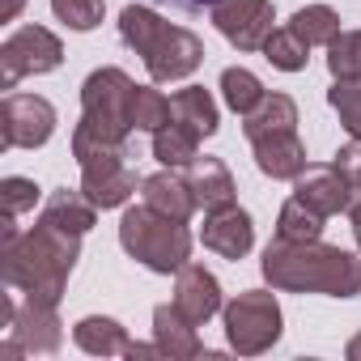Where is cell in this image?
Masks as SVG:
<instances>
[{
  "label": "cell",
  "instance_id": "cell-7",
  "mask_svg": "<svg viewBox=\"0 0 361 361\" xmlns=\"http://www.w3.org/2000/svg\"><path fill=\"white\" fill-rule=\"evenodd\" d=\"M221 323H226L230 348L243 353V357L268 353V348L281 340V327H285L281 302H276V293H268V289H243L238 298H230V302L221 306Z\"/></svg>",
  "mask_w": 361,
  "mask_h": 361
},
{
  "label": "cell",
  "instance_id": "cell-11",
  "mask_svg": "<svg viewBox=\"0 0 361 361\" xmlns=\"http://www.w3.org/2000/svg\"><path fill=\"white\" fill-rule=\"evenodd\" d=\"M209 13H213V26L221 30V39L234 43L238 51H259L264 39L276 30L272 0H217Z\"/></svg>",
  "mask_w": 361,
  "mask_h": 361
},
{
  "label": "cell",
  "instance_id": "cell-20",
  "mask_svg": "<svg viewBox=\"0 0 361 361\" xmlns=\"http://www.w3.org/2000/svg\"><path fill=\"white\" fill-rule=\"evenodd\" d=\"M73 340L77 348L94 353V357H115V353H128V331L119 319H106V314H85L77 327H73Z\"/></svg>",
  "mask_w": 361,
  "mask_h": 361
},
{
  "label": "cell",
  "instance_id": "cell-28",
  "mask_svg": "<svg viewBox=\"0 0 361 361\" xmlns=\"http://www.w3.org/2000/svg\"><path fill=\"white\" fill-rule=\"evenodd\" d=\"M132 123H136V132H157V128H166L170 123V98L161 94V90H153V85H136V98H132Z\"/></svg>",
  "mask_w": 361,
  "mask_h": 361
},
{
  "label": "cell",
  "instance_id": "cell-19",
  "mask_svg": "<svg viewBox=\"0 0 361 361\" xmlns=\"http://www.w3.org/2000/svg\"><path fill=\"white\" fill-rule=\"evenodd\" d=\"M170 123L196 132L200 140H204V136H213V132H217V123H221L213 94H209L204 85H188V90L170 94Z\"/></svg>",
  "mask_w": 361,
  "mask_h": 361
},
{
  "label": "cell",
  "instance_id": "cell-21",
  "mask_svg": "<svg viewBox=\"0 0 361 361\" xmlns=\"http://www.w3.org/2000/svg\"><path fill=\"white\" fill-rule=\"evenodd\" d=\"M43 217H47V221H56V226H64V230L90 234V230H94V221H98V204H94L81 188H77V192L60 188V192H51V196H47Z\"/></svg>",
  "mask_w": 361,
  "mask_h": 361
},
{
  "label": "cell",
  "instance_id": "cell-2",
  "mask_svg": "<svg viewBox=\"0 0 361 361\" xmlns=\"http://www.w3.org/2000/svg\"><path fill=\"white\" fill-rule=\"evenodd\" d=\"M259 272L281 293H327V298L361 293V259L323 238H310V243L272 238L264 247Z\"/></svg>",
  "mask_w": 361,
  "mask_h": 361
},
{
  "label": "cell",
  "instance_id": "cell-23",
  "mask_svg": "<svg viewBox=\"0 0 361 361\" xmlns=\"http://www.w3.org/2000/svg\"><path fill=\"white\" fill-rule=\"evenodd\" d=\"M289 30L306 43V47H331L340 39V13L327 5H306L289 18Z\"/></svg>",
  "mask_w": 361,
  "mask_h": 361
},
{
  "label": "cell",
  "instance_id": "cell-37",
  "mask_svg": "<svg viewBox=\"0 0 361 361\" xmlns=\"http://www.w3.org/2000/svg\"><path fill=\"white\" fill-rule=\"evenodd\" d=\"M344 353H348V361H361V331H357V336L344 344Z\"/></svg>",
  "mask_w": 361,
  "mask_h": 361
},
{
  "label": "cell",
  "instance_id": "cell-32",
  "mask_svg": "<svg viewBox=\"0 0 361 361\" xmlns=\"http://www.w3.org/2000/svg\"><path fill=\"white\" fill-rule=\"evenodd\" d=\"M51 13L68 26V30H94L102 26V13H106V0H51Z\"/></svg>",
  "mask_w": 361,
  "mask_h": 361
},
{
  "label": "cell",
  "instance_id": "cell-22",
  "mask_svg": "<svg viewBox=\"0 0 361 361\" xmlns=\"http://www.w3.org/2000/svg\"><path fill=\"white\" fill-rule=\"evenodd\" d=\"M285 128H298V102L289 94H264V102L251 115H243L247 140H255L264 132H285Z\"/></svg>",
  "mask_w": 361,
  "mask_h": 361
},
{
  "label": "cell",
  "instance_id": "cell-15",
  "mask_svg": "<svg viewBox=\"0 0 361 361\" xmlns=\"http://www.w3.org/2000/svg\"><path fill=\"white\" fill-rule=\"evenodd\" d=\"M251 149H255V166H259V174H268V178H293L310 166L306 161V145H302V136H298V128H285V132H264V136H255L251 140Z\"/></svg>",
  "mask_w": 361,
  "mask_h": 361
},
{
  "label": "cell",
  "instance_id": "cell-35",
  "mask_svg": "<svg viewBox=\"0 0 361 361\" xmlns=\"http://www.w3.org/2000/svg\"><path fill=\"white\" fill-rule=\"evenodd\" d=\"M348 221H353V238H357V247H361V200L348 204Z\"/></svg>",
  "mask_w": 361,
  "mask_h": 361
},
{
  "label": "cell",
  "instance_id": "cell-26",
  "mask_svg": "<svg viewBox=\"0 0 361 361\" xmlns=\"http://www.w3.org/2000/svg\"><path fill=\"white\" fill-rule=\"evenodd\" d=\"M264 60L272 64V68H281V73H302L306 68V60H310V47L289 30V26H281V30H272L268 39H264Z\"/></svg>",
  "mask_w": 361,
  "mask_h": 361
},
{
  "label": "cell",
  "instance_id": "cell-33",
  "mask_svg": "<svg viewBox=\"0 0 361 361\" xmlns=\"http://www.w3.org/2000/svg\"><path fill=\"white\" fill-rule=\"evenodd\" d=\"M336 166L348 174V183H353V192H361V140H348L340 153H336Z\"/></svg>",
  "mask_w": 361,
  "mask_h": 361
},
{
  "label": "cell",
  "instance_id": "cell-8",
  "mask_svg": "<svg viewBox=\"0 0 361 361\" xmlns=\"http://www.w3.org/2000/svg\"><path fill=\"white\" fill-rule=\"evenodd\" d=\"M64 64V43L47 26H22L0 43V85L13 90L22 77H43Z\"/></svg>",
  "mask_w": 361,
  "mask_h": 361
},
{
  "label": "cell",
  "instance_id": "cell-18",
  "mask_svg": "<svg viewBox=\"0 0 361 361\" xmlns=\"http://www.w3.org/2000/svg\"><path fill=\"white\" fill-rule=\"evenodd\" d=\"M188 183H192V196L196 204L209 213V209H221V204H234V174L221 157H196L188 166Z\"/></svg>",
  "mask_w": 361,
  "mask_h": 361
},
{
  "label": "cell",
  "instance_id": "cell-9",
  "mask_svg": "<svg viewBox=\"0 0 361 361\" xmlns=\"http://www.w3.org/2000/svg\"><path fill=\"white\" fill-rule=\"evenodd\" d=\"M5 327H9V340H5V357H18V353H56L60 340H64V323L56 314L51 302H35L26 298L22 306L13 298H5Z\"/></svg>",
  "mask_w": 361,
  "mask_h": 361
},
{
  "label": "cell",
  "instance_id": "cell-5",
  "mask_svg": "<svg viewBox=\"0 0 361 361\" xmlns=\"http://www.w3.org/2000/svg\"><path fill=\"white\" fill-rule=\"evenodd\" d=\"M73 157L81 166V192L98 209H123L136 192V170L128 166V145H111L90 128H73Z\"/></svg>",
  "mask_w": 361,
  "mask_h": 361
},
{
  "label": "cell",
  "instance_id": "cell-36",
  "mask_svg": "<svg viewBox=\"0 0 361 361\" xmlns=\"http://www.w3.org/2000/svg\"><path fill=\"white\" fill-rule=\"evenodd\" d=\"M22 5H26V0H5V5H0V22H13L22 13Z\"/></svg>",
  "mask_w": 361,
  "mask_h": 361
},
{
  "label": "cell",
  "instance_id": "cell-4",
  "mask_svg": "<svg viewBox=\"0 0 361 361\" xmlns=\"http://www.w3.org/2000/svg\"><path fill=\"white\" fill-rule=\"evenodd\" d=\"M119 247L149 272L170 276L192 259V230L178 217L136 204V209H123V217H119Z\"/></svg>",
  "mask_w": 361,
  "mask_h": 361
},
{
  "label": "cell",
  "instance_id": "cell-13",
  "mask_svg": "<svg viewBox=\"0 0 361 361\" xmlns=\"http://www.w3.org/2000/svg\"><path fill=\"white\" fill-rule=\"evenodd\" d=\"M174 306H178V314L183 319H192L196 327H204L226 302H221V285H217V276L204 268V264H183L174 272Z\"/></svg>",
  "mask_w": 361,
  "mask_h": 361
},
{
  "label": "cell",
  "instance_id": "cell-25",
  "mask_svg": "<svg viewBox=\"0 0 361 361\" xmlns=\"http://www.w3.org/2000/svg\"><path fill=\"white\" fill-rule=\"evenodd\" d=\"M264 81L251 73V68H226L221 73V98H226V106L243 119V115H251L259 102H264Z\"/></svg>",
  "mask_w": 361,
  "mask_h": 361
},
{
  "label": "cell",
  "instance_id": "cell-10",
  "mask_svg": "<svg viewBox=\"0 0 361 361\" xmlns=\"http://www.w3.org/2000/svg\"><path fill=\"white\" fill-rule=\"evenodd\" d=\"M56 132V106L39 94H5L0 102V145L5 149H39Z\"/></svg>",
  "mask_w": 361,
  "mask_h": 361
},
{
  "label": "cell",
  "instance_id": "cell-12",
  "mask_svg": "<svg viewBox=\"0 0 361 361\" xmlns=\"http://www.w3.org/2000/svg\"><path fill=\"white\" fill-rule=\"evenodd\" d=\"M293 196L314 209L319 217H336V213H348L353 204V183L348 174L336 166V161H319V166H306L298 178H293Z\"/></svg>",
  "mask_w": 361,
  "mask_h": 361
},
{
  "label": "cell",
  "instance_id": "cell-14",
  "mask_svg": "<svg viewBox=\"0 0 361 361\" xmlns=\"http://www.w3.org/2000/svg\"><path fill=\"white\" fill-rule=\"evenodd\" d=\"M204 247L217 251L221 259H243L251 247H255V226H251V213L238 209V204H221V209H209L204 213V230H200Z\"/></svg>",
  "mask_w": 361,
  "mask_h": 361
},
{
  "label": "cell",
  "instance_id": "cell-6",
  "mask_svg": "<svg viewBox=\"0 0 361 361\" xmlns=\"http://www.w3.org/2000/svg\"><path fill=\"white\" fill-rule=\"evenodd\" d=\"M132 98H136V81L123 68H94L81 85V119L77 123L111 145H128V136L136 132Z\"/></svg>",
  "mask_w": 361,
  "mask_h": 361
},
{
  "label": "cell",
  "instance_id": "cell-24",
  "mask_svg": "<svg viewBox=\"0 0 361 361\" xmlns=\"http://www.w3.org/2000/svg\"><path fill=\"white\" fill-rule=\"evenodd\" d=\"M153 157L161 166H174V170H188L196 157H200V136L178 128V123H166L153 132Z\"/></svg>",
  "mask_w": 361,
  "mask_h": 361
},
{
  "label": "cell",
  "instance_id": "cell-16",
  "mask_svg": "<svg viewBox=\"0 0 361 361\" xmlns=\"http://www.w3.org/2000/svg\"><path fill=\"white\" fill-rule=\"evenodd\" d=\"M153 344H157L161 357H170V361H188V357H200V353H204L196 323L178 314L174 302H161V306L153 310Z\"/></svg>",
  "mask_w": 361,
  "mask_h": 361
},
{
  "label": "cell",
  "instance_id": "cell-3",
  "mask_svg": "<svg viewBox=\"0 0 361 361\" xmlns=\"http://www.w3.org/2000/svg\"><path fill=\"white\" fill-rule=\"evenodd\" d=\"M119 39L145 60V68H149V77L157 85L183 81V77H192L204 64L200 35H192L188 26H170L149 5H128L119 13Z\"/></svg>",
  "mask_w": 361,
  "mask_h": 361
},
{
  "label": "cell",
  "instance_id": "cell-31",
  "mask_svg": "<svg viewBox=\"0 0 361 361\" xmlns=\"http://www.w3.org/2000/svg\"><path fill=\"white\" fill-rule=\"evenodd\" d=\"M0 204H5V221H18L22 213H30L39 204V183L35 178H22V174L0 178Z\"/></svg>",
  "mask_w": 361,
  "mask_h": 361
},
{
  "label": "cell",
  "instance_id": "cell-34",
  "mask_svg": "<svg viewBox=\"0 0 361 361\" xmlns=\"http://www.w3.org/2000/svg\"><path fill=\"white\" fill-rule=\"evenodd\" d=\"M166 5H174V9H188V13H200V9H213L217 0H166Z\"/></svg>",
  "mask_w": 361,
  "mask_h": 361
},
{
  "label": "cell",
  "instance_id": "cell-27",
  "mask_svg": "<svg viewBox=\"0 0 361 361\" xmlns=\"http://www.w3.org/2000/svg\"><path fill=\"white\" fill-rule=\"evenodd\" d=\"M323 221L314 209H306L298 196L281 204V217H276V238H289V243H310V238H323Z\"/></svg>",
  "mask_w": 361,
  "mask_h": 361
},
{
  "label": "cell",
  "instance_id": "cell-30",
  "mask_svg": "<svg viewBox=\"0 0 361 361\" xmlns=\"http://www.w3.org/2000/svg\"><path fill=\"white\" fill-rule=\"evenodd\" d=\"M327 102H331V111L340 115V128H344L353 140H361V77H357V81H336V85L327 90Z\"/></svg>",
  "mask_w": 361,
  "mask_h": 361
},
{
  "label": "cell",
  "instance_id": "cell-17",
  "mask_svg": "<svg viewBox=\"0 0 361 361\" xmlns=\"http://www.w3.org/2000/svg\"><path fill=\"white\" fill-rule=\"evenodd\" d=\"M140 196H145L149 209H157V213H166V217H178V221H188V217L200 209L196 196H192L188 174H174V166L149 174L145 183H140Z\"/></svg>",
  "mask_w": 361,
  "mask_h": 361
},
{
  "label": "cell",
  "instance_id": "cell-29",
  "mask_svg": "<svg viewBox=\"0 0 361 361\" xmlns=\"http://www.w3.org/2000/svg\"><path fill=\"white\" fill-rule=\"evenodd\" d=\"M327 73H331V81L361 77V30H340V39L327 47Z\"/></svg>",
  "mask_w": 361,
  "mask_h": 361
},
{
  "label": "cell",
  "instance_id": "cell-1",
  "mask_svg": "<svg viewBox=\"0 0 361 361\" xmlns=\"http://www.w3.org/2000/svg\"><path fill=\"white\" fill-rule=\"evenodd\" d=\"M81 238L77 230H64L56 221H47L39 213V221L26 230V234H13L5 238V251H0V272H5V285L35 298V302H51L60 306L64 289H68V276L81 259Z\"/></svg>",
  "mask_w": 361,
  "mask_h": 361
}]
</instances>
